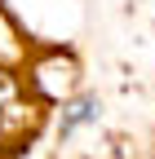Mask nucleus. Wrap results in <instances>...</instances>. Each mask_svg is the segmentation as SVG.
I'll use <instances>...</instances> for the list:
<instances>
[{"instance_id": "1", "label": "nucleus", "mask_w": 155, "mask_h": 159, "mask_svg": "<svg viewBox=\"0 0 155 159\" xmlns=\"http://www.w3.org/2000/svg\"><path fill=\"white\" fill-rule=\"evenodd\" d=\"M93 115H98V111H93V102H75V106H71V115L62 119V133H71V128H80V124H89Z\"/></svg>"}]
</instances>
